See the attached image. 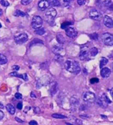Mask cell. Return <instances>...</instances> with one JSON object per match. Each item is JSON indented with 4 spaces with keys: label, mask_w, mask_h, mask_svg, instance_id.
Listing matches in <instances>:
<instances>
[{
    "label": "cell",
    "mask_w": 113,
    "mask_h": 125,
    "mask_svg": "<svg viewBox=\"0 0 113 125\" xmlns=\"http://www.w3.org/2000/svg\"><path fill=\"white\" fill-rule=\"evenodd\" d=\"M72 24L70 22H65L64 23H62L61 24V27L62 29H64L65 30L67 28H68L69 26Z\"/></svg>",
    "instance_id": "cell-29"
},
{
    "label": "cell",
    "mask_w": 113,
    "mask_h": 125,
    "mask_svg": "<svg viewBox=\"0 0 113 125\" xmlns=\"http://www.w3.org/2000/svg\"><path fill=\"white\" fill-rule=\"evenodd\" d=\"M1 27H2V25L1 23H0V28H1Z\"/></svg>",
    "instance_id": "cell-47"
},
{
    "label": "cell",
    "mask_w": 113,
    "mask_h": 125,
    "mask_svg": "<svg viewBox=\"0 0 113 125\" xmlns=\"http://www.w3.org/2000/svg\"><path fill=\"white\" fill-rule=\"evenodd\" d=\"M50 82V78L49 76L47 75H45L43 77H41V78H40L38 81L37 84V88L39 89L40 88L41 86H44L48 84Z\"/></svg>",
    "instance_id": "cell-9"
},
{
    "label": "cell",
    "mask_w": 113,
    "mask_h": 125,
    "mask_svg": "<svg viewBox=\"0 0 113 125\" xmlns=\"http://www.w3.org/2000/svg\"><path fill=\"white\" fill-rule=\"evenodd\" d=\"M17 109L19 110H22V107H23V104L22 103H19L17 105Z\"/></svg>",
    "instance_id": "cell-36"
},
{
    "label": "cell",
    "mask_w": 113,
    "mask_h": 125,
    "mask_svg": "<svg viewBox=\"0 0 113 125\" xmlns=\"http://www.w3.org/2000/svg\"><path fill=\"white\" fill-rule=\"evenodd\" d=\"M15 97L17 99L20 100L22 99V95L21 94H20L19 93H17L15 94Z\"/></svg>",
    "instance_id": "cell-34"
},
{
    "label": "cell",
    "mask_w": 113,
    "mask_h": 125,
    "mask_svg": "<svg viewBox=\"0 0 113 125\" xmlns=\"http://www.w3.org/2000/svg\"><path fill=\"white\" fill-rule=\"evenodd\" d=\"M79 104H80V100L78 97H77L76 96H74L71 98L70 99V104L71 108L75 110L79 107Z\"/></svg>",
    "instance_id": "cell-11"
},
{
    "label": "cell",
    "mask_w": 113,
    "mask_h": 125,
    "mask_svg": "<svg viewBox=\"0 0 113 125\" xmlns=\"http://www.w3.org/2000/svg\"><path fill=\"white\" fill-rule=\"evenodd\" d=\"M0 3L3 6H6V7L9 6V3L7 1H5V0H0Z\"/></svg>",
    "instance_id": "cell-32"
},
{
    "label": "cell",
    "mask_w": 113,
    "mask_h": 125,
    "mask_svg": "<svg viewBox=\"0 0 113 125\" xmlns=\"http://www.w3.org/2000/svg\"><path fill=\"white\" fill-rule=\"evenodd\" d=\"M89 51L88 48L87 46H83L81 47L80 53H79V59L81 60H84L88 57L89 55Z\"/></svg>",
    "instance_id": "cell-10"
},
{
    "label": "cell",
    "mask_w": 113,
    "mask_h": 125,
    "mask_svg": "<svg viewBox=\"0 0 113 125\" xmlns=\"http://www.w3.org/2000/svg\"><path fill=\"white\" fill-rule=\"evenodd\" d=\"M15 120L19 122V123H23L24 121H22V120H20V118H19L18 117H16L15 118Z\"/></svg>",
    "instance_id": "cell-39"
},
{
    "label": "cell",
    "mask_w": 113,
    "mask_h": 125,
    "mask_svg": "<svg viewBox=\"0 0 113 125\" xmlns=\"http://www.w3.org/2000/svg\"><path fill=\"white\" fill-rule=\"evenodd\" d=\"M10 75L12 76H16V77H18V78H22L25 81H27L28 80V76H27V74H19L17 72H13L11 73L10 74Z\"/></svg>",
    "instance_id": "cell-18"
},
{
    "label": "cell",
    "mask_w": 113,
    "mask_h": 125,
    "mask_svg": "<svg viewBox=\"0 0 113 125\" xmlns=\"http://www.w3.org/2000/svg\"><path fill=\"white\" fill-rule=\"evenodd\" d=\"M58 90V86L57 83L54 82L52 83L51 86H50V93L51 95H54L56 94Z\"/></svg>",
    "instance_id": "cell-17"
},
{
    "label": "cell",
    "mask_w": 113,
    "mask_h": 125,
    "mask_svg": "<svg viewBox=\"0 0 113 125\" xmlns=\"http://www.w3.org/2000/svg\"><path fill=\"white\" fill-rule=\"evenodd\" d=\"M65 68L68 72L75 74H78L81 71L79 63L76 60L68 59L65 62Z\"/></svg>",
    "instance_id": "cell-1"
},
{
    "label": "cell",
    "mask_w": 113,
    "mask_h": 125,
    "mask_svg": "<svg viewBox=\"0 0 113 125\" xmlns=\"http://www.w3.org/2000/svg\"><path fill=\"white\" fill-rule=\"evenodd\" d=\"M56 39L58 42V43L60 44H62L65 43V38L63 35L61 34H58L56 36Z\"/></svg>",
    "instance_id": "cell-22"
},
{
    "label": "cell",
    "mask_w": 113,
    "mask_h": 125,
    "mask_svg": "<svg viewBox=\"0 0 113 125\" xmlns=\"http://www.w3.org/2000/svg\"><path fill=\"white\" fill-rule=\"evenodd\" d=\"M49 6L50 4L49 1H47V0H41L38 3V8L41 11H44L45 10L49 7Z\"/></svg>",
    "instance_id": "cell-14"
},
{
    "label": "cell",
    "mask_w": 113,
    "mask_h": 125,
    "mask_svg": "<svg viewBox=\"0 0 113 125\" xmlns=\"http://www.w3.org/2000/svg\"><path fill=\"white\" fill-rule=\"evenodd\" d=\"M85 2V0H77V3L79 5H84Z\"/></svg>",
    "instance_id": "cell-35"
},
{
    "label": "cell",
    "mask_w": 113,
    "mask_h": 125,
    "mask_svg": "<svg viewBox=\"0 0 113 125\" xmlns=\"http://www.w3.org/2000/svg\"><path fill=\"white\" fill-rule=\"evenodd\" d=\"M51 116L55 118H59V119H64V118H67L66 116L62 115H60V114H54L52 115Z\"/></svg>",
    "instance_id": "cell-28"
},
{
    "label": "cell",
    "mask_w": 113,
    "mask_h": 125,
    "mask_svg": "<svg viewBox=\"0 0 113 125\" xmlns=\"http://www.w3.org/2000/svg\"><path fill=\"white\" fill-rule=\"evenodd\" d=\"M2 14H3V11H2V10L1 9H0V16H2Z\"/></svg>",
    "instance_id": "cell-46"
},
{
    "label": "cell",
    "mask_w": 113,
    "mask_h": 125,
    "mask_svg": "<svg viewBox=\"0 0 113 125\" xmlns=\"http://www.w3.org/2000/svg\"><path fill=\"white\" fill-rule=\"evenodd\" d=\"M108 62V60L106 58L103 57L100 60V68L102 69Z\"/></svg>",
    "instance_id": "cell-25"
},
{
    "label": "cell",
    "mask_w": 113,
    "mask_h": 125,
    "mask_svg": "<svg viewBox=\"0 0 113 125\" xmlns=\"http://www.w3.org/2000/svg\"><path fill=\"white\" fill-rule=\"evenodd\" d=\"M102 40L104 44L107 46L113 45V35L109 33H105L103 34Z\"/></svg>",
    "instance_id": "cell-3"
},
{
    "label": "cell",
    "mask_w": 113,
    "mask_h": 125,
    "mask_svg": "<svg viewBox=\"0 0 113 125\" xmlns=\"http://www.w3.org/2000/svg\"><path fill=\"white\" fill-rule=\"evenodd\" d=\"M57 15V11L54 8H50L47 11L45 12V17L48 21H52L54 20L55 17Z\"/></svg>",
    "instance_id": "cell-7"
},
{
    "label": "cell",
    "mask_w": 113,
    "mask_h": 125,
    "mask_svg": "<svg viewBox=\"0 0 113 125\" xmlns=\"http://www.w3.org/2000/svg\"><path fill=\"white\" fill-rule=\"evenodd\" d=\"M111 74V70L108 68H103L100 71V75L104 78H108Z\"/></svg>",
    "instance_id": "cell-15"
},
{
    "label": "cell",
    "mask_w": 113,
    "mask_h": 125,
    "mask_svg": "<svg viewBox=\"0 0 113 125\" xmlns=\"http://www.w3.org/2000/svg\"><path fill=\"white\" fill-rule=\"evenodd\" d=\"M110 94L112 95V97L113 99V87L110 90Z\"/></svg>",
    "instance_id": "cell-43"
},
{
    "label": "cell",
    "mask_w": 113,
    "mask_h": 125,
    "mask_svg": "<svg viewBox=\"0 0 113 125\" xmlns=\"http://www.w3.org/2000/svg\"><path fill=\"white\" fill-rule=\"evenodd\" d=\"M65 32L66 35L68 37H70V38H75V37H76L77 34L76 30L75 28L72 27H68V28L65 29Z\"/></svg>",
    "instance_id": "cell-12"
},
{
    "label": "cell",
    "mask_w": 113,
    "mask_h": 125,
    "mask_svg": "<svg viewBox=\"0 0 113 125\" xmlns=\"http://www.w3.org/2000/svg\"><path fill=\"white\" fill-rule=\"evenodd\" d=\"M29 124L30 125H38V123L35 120H32L29 123Z\"/></svg>",
    "instance_id": "cell-37"
},
{
    "label": "cell",
    "mask_w": 113,
    "mask_h": 125,
    "mask_svg": "<svg viewBox=\"0 0 113 125\" xmlns=\"http://www.w3.org/2000/svg\"><path fill=\"white\" fill-rule=\"evenodd\" d=\"M103 23L106 27L109 28L113 27V20L108 16H105L104 17Z\"/></svg>",
    "instance_id": "cell-13"
},
{
    "label": "cell",
    "mask_w": 113,
    "mask_h": 125,
    "mask_svg": "<svg viewBox=\"0 0 113 125\" xmlns=\"http://www.w3.org/2000/svg\"><path fill=\"white\" fill-rule=\"evenodd\" d=\"M26 14L23 12V11H20V10H16V11L14 12V16L16 17H23L26 16Z\"/></svg>",
    "instance_id": "cell-26"
},
{
    "label": "cell",
    "mask_w": 113,
    "mask_h": 125,
    "mask_svg": "<svg viewBox=\"0 0 113 125\" xmlns=\"http://www.w3.org/2000/svg\"><path fill=\"white\" fill-rule=\"evenodd\" d=\"M35 112H36V113H40V110L39 108V107H35Z\"/></svg>",
    "instance_id": "cell-42"
},
{
    "label": "cell",
    "mask_w": 113,
    "mask_h": 125,
    "mask_svg": "<svg viewBox=\"0 0 113 125\" xmlns=\"http://www.w3.org/2000/svg\"><path fill=\"white\" fill-rule=\"evenodd\" d=\"M104 5L108 10L113 11V3L112 0H104Z\"/></svg>",
    "instance_id": "cell-19"
},
{
    "label": "cell",
    "mask_w": 113,
    "mask_h": 125,
    "mask_svg": "<svg viewBox=\"0 0 113 125\" xmlns=\"http://www.w3.org/2000/svg\"><path fill=\"white\" fill-rule=\"evenodd\" d=\"M43 25V20L39 16H35L33 17L31 26L34 30L41 27Z\"/></svg>",
    "instance_id": "cell-4"
},
{
    "label": "cell",
    "mask_w": 113,
    "mask_h": 125,
    "mask_svg": "<svg viewBox=\"0 0 113 125\" xmlns=\"http://www.w3.org/2000/svg\"><path fill=\"white\" fill-rule=\"evenodd\" d=\"M4 113L3 112L1 111V110H0V120H2L3 117H4Z\"/></svg>",
    "instance_id": "cell-38"
},
{
    "label": "cell",
    "mask_w": 113,
    "mask_h": 125,
    "mask_svg": "<svg viewBox=\"0 0 113 125\" xmlns=\"http://www.w3.org/2000/svg\"><path fill=\"white\" fill-rule=\"evenodd\" d=\"M0 108H1V109H3L4 108V106L1 103H0Z\"/></svg>",
    "instance_id": "cell-45"
},
{
    "label": "cell",
    "mask_w": 113,
    "mask_h": 125,
    "mask_svg": "<svg viewBox=\"0 0 113 125\" xmlns=\"http://www.w3.org/2000/svg\"><path fill=\"white\" fill-rule=\"evenodd\" d=\"M89 15L90 18L96 21H100L102 18V13L95 9H93L91 10L89 12Z\"/></svg>",
    "instance_id": "cell-8"
},
{
    "label": "cell",
    "mask_w": 113,
    "mask_h": 125,
    "mask_svg": "<svg viewBox=\"0 0 113 125\" xmlns=\"http://www.w3.org/2000/svg\"><path fill=\"white\" fill-rule=\"evenodd\" d=\"M32 2V0H22L21 4L24 6H27L30 4Z\"/></svg>",
    "instance_id": "cell-30"
},
{
    "label": "cell",
    "mask_w": 113,
    "mask_h": 125,
    "mask_svg": "<svg viewBox=\"0 0 113 125\" xmlns=\"http://www.w3.org/2000/svg\"><path fill=\"white\" fill-rule=\"evenodd\" d=\"M52 50H53V52L55 54L60 55V54L62 53V51H63L64 49L61 44H59L58 45H54Z\"/></svg>",
    "instance_id": "cell-16"
},
{
    "label": "cell",
    "mask_w": 113,
    "mask_h": 125,
    "mask_svg": "<svg viewBox=\"0 0 113 125\" xmlns=\"http://www.w3.org/2000/svg\"><path fill=\"white\" fill-rule=\"evenodd\" d=\"M95 101L98 105L103 108H104V109L107 107L109 104L111 103L110 100L109 99V97L105 94H104L98 98V99H97V100Z\"/></svg>",
    "instance_id": "cell-2"
},
{
    "label": "cell",
    "mask_w": 113,
    "mask_h": 125,
    "mask_svg": "<svg viewBox=\"0 0 113 125\" xmlns=\"http://www.w3.org/2000/svg\"><path fill=\"white\" fill-rule=\"evenodd\" d=\"M98 53V49L95 47L92 48L89 51V53L90 54V55L92 56V57H94V56H95Z\"/></svg>",
    "instance_id": "cell-24"
},
{
    "label": "cell",
    "mask_w": 113,
    "mask_h": 125,
    "mask_svg": "<svg viewBox=\"0 0 113 125\" xmlns=\"http://www.w3.org/2000/svg\"><path fill=\"white\" fill-rule=\"evenodd\" d=\"M28 37L26 33H23L17 35L14 37L15 42L18 44H22L28 41Z\"/></svg>",
    "instance_id": "cell-6"
},
{
    "label": "cell",
    "mask_w": 113,
    "mask_h": 125,
    "mask_svg": "<svg viewBox=\"0 0 113 125\" xmlns=\"http://www.w3.org/2000/svg\"><path fill=\"white\" fill-rule=\"evenodd\" d=\"M7 58L5 55L0 54V65L5 64L7 62Z\"/></svg>",
    "instance_id": "cell-21"
},
{
    "label": "cell",
    "mask_w": 113,
    "mask_h": 125,
    "mask_svg": "<svg viewBox=\"0 0 113 125\" xmlns=\"http://www.w3.org/2000/svg\"><path fill=\"white\" fill-rule=\"evenodd\" d=\"M45 31L44 28H40L38 29H37V30H35L34 31V33L35 34L39 35H41L44 34L45 33Z\"/></svg>",
    "instance_id": "cell-27"
},
{
    "label": "cell",
    "mask_w": 113,
    "mask_h": 125,
    "mask_svg": "<svg viewBox=\"0 0 113 125\" xmlns=\"http://www.w3.org/2000/svg\"><path fill=\"white\" fill-rule=\"evenodd\" d=\"M90 38L91 39H93V40H98V35L97 33H93V34H92L89 35Z\"/></svg>",
    "instance_id": "cell-31"
},
{
    "label": "cell",
    "mask_w": 113,
    "mask_h": 125,
    "mask_svg": "<svg viewBox=\"0 0 113 125\" xmlns=\"http://www.w3.org/2000/svg\"><path fill=\"white\" fill-rule=\"evenodd\" d=\"M71 1H72V0H64V2L66 3H68V2H70Z\"/></svg>",
    "instance_id": "cell-44"
},
{
    "label": "cell",
    "mask_w": 113,
    "mask_h": 125,
    "mask_svg": "<svg viewBox=\"0 0 113 125\" xmlns=\"http://www.w3.org/2000/svg\"><path fill=\"white\" fill-rule=\"evenodd\" d=\"M49 3L50 5L55 6V7H58L60 6L59 0H49Z\"/></svg>",
    "instance_id": "cell-23"
},
{
    "label": "cell",
    "mask_w": 113,
    "mask_h": 125,
    "mask_svg": "<svg viewBox=\"0 0 113 125\" xmlns=\"http://www.w3.org/2000/svg\"><path fill=\"white\" fill-rule=\"evenodd\" d=\"M99 79L98 78H92L90 80V82H91V84H95V83H97L99 82Z\"/></svg>",
    "instance_id": "cell-33"
},
{
    "label": "cell",
    "mask_w": 113,
    "mask_h": 125,
    "mask_svg": "<svg viewBox=\"0 0 113 125\" xmlns=\"http://www.w3.org/2000/svg\"><path fill=\"white\" fill-rule=\"evenodd\" d=\"M6 108L8 111V112H9L10 114L14 115L15 114V112H16L15 108H14V106L12 105H11V104H7V105L6 106Z\"/></svg>",
    "instance_id": "cell-20"
},
{
    "label": "cell",
    "mask_w": 113,
    "mask_h": 125,
    "mask_svg": "<svg viewBox=\"0 0 113 125\" xmlns=\"http://www.w3.org/2000/svg\"><path fill=\"white\" fill-rule=\"evenodd\" d=\"M76 122L77 123V124H78L79 125H81L82 124V122L81 120H78V119H77V120H76Z\"/></svg>",
    "instance_id": "cell-41"
},
{
    "label": "cell",
    "mask_w": 113,
    "mask_h": 125,
    "mask_svg": "<svg viewBox=\"0 0 113 125\" xmlns=\"http://www.w3.org/2000/svg\"><path fill=\"white\" fill-rule=\"evenodd\" d=\"M13 69H14V70H19V66H18V65H14V66H13Z\"/></svg>",
    "instance_id": "cell-40"
},
{
    "label": "cell",
    "mask_w": 113,
    "mask_h": 125,
    "mask_svg": "<svg viewBox=\"0 0 113 125\" xmlns=\"http://www.w3.org/2000/svg\"><path fill=\"white\" fill-rule=\"evenodd\" d=\"M83 100L85 102L88 104H93L96 100L95 94L92 92H89V91L86 92L83 95Z\"/></svg>",
    "instance_id": "cell-5"
}]
</instances>
